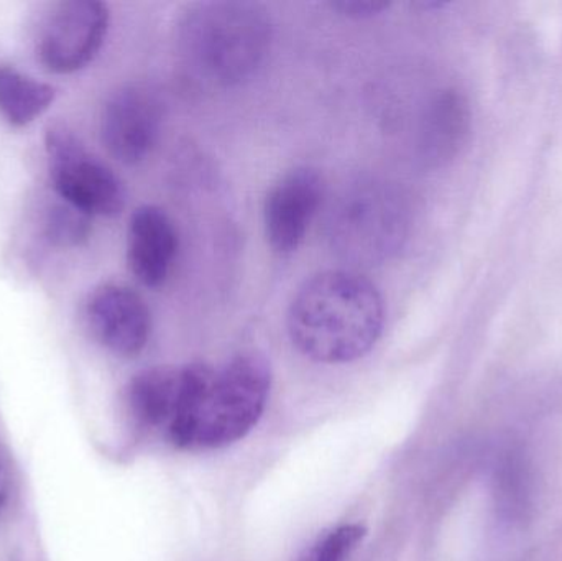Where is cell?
I'll list each match as a JSON object with an SVG mask.
<instances>
[{"label": "cell", "instance_id": "obj_1", "mask_svg": "<svg viewBox=\"0 0 562 561\" xmlns=\"http://www.w3.org/2000/svg\"><path fill=\"white\" fill-rule=\"evenodd\" d=\"M180 412L168 444L180 450L229 447L252 431L266 412L272 369L259 352H244L223 368L183 366Z\"/></svg>", "mask_w": 562, "mask_h": 561}, {"label": "cell", "instance_id": "obj_2", "mask_svg": "<svg viewBox=\"0 0 562 561\" xmlns=\"http://www.w3.org/2000/svg\"><path fill=\"white\" fill-rule=\"evenodd\" d=\"M385 323L379 289L352 270H326L301 285L288 310V333L297 351L324 364L363 358Z\"/></svg>", "mask_w": 562, "mask_h": 561}, {"label": "cell", "instance_id": "obj_3", "mask_svg": "<svg viewBox=\"0 0 562 561\" xmlns=\"http://www.w3.org/2000/svg\"><path fill=\"white\" fill-rule=\"evenodd\" d=\"M272 42V23L252 2H200L188 7L177 26V49L201 85L233 88L256 75Z\"/></svg>", "mask_w": 562, "mask_h": 561}, {"label": "cell", "instance_id": "obj_4", "mask_svg": "<svg viewBox=\"0 0 562 561\" xmlns=\"http://www.w3.org/2000/svg\"><path fill=\"white\" fill-rule=\"evenodd\" d=\"M409 223L408 201L402 191L385 181H359L346 188L330 207L327 239L344 260L375 266L402 249Z\"/></svg>", "mask_w": 562, "mask_h": 561}, {"label": "cell", "instance_id": "obj_5", "mask_svg": "<svg viewBox=\"0 0 562 561\" xmlns=\"http://www.w3.org/2000/svg\"><path fill=\"white\" fill-rule=\"evenodd\" d=\"M49 178L65 203L89 216H117L125 206L121 178L94 155L89 154L78 135L63 124L46 131Z\"/></svg>", "mask_w": 562, "mask_h": 561}, {"label": "cell", "instance_id": "obj_6", "mask_svg": "<svg viewBox=\"0 0 562 561\" xmlns=\"http://www.w3.org/2000/svg\"><path fill=\"white\" fill-rule=\"evenodd\" d=\"M109 29V10L95 0L55 3L36 36V56L48 71L69 75L98 55Z\"/></svg>", "mask_w": 562, "mask_h": 561}, {"label": "cell", "instance_id": "obj_7", "mask_svg": "<svg viewBox=\"0 0 562 561\" xmlns=\"http://www.w3.org/2000/svg\"><path fill=\"white\" fill-rule=\"evenodd\" d=\"M165 102L147 82H128L109 96L101 117V137L115 160L140 164L160 138Z\"/></svg>", "mask_w": 562, "mask_h": 561}, {"label": "cell", "instance_id": "obj_8", "mask_svg": "<svg viewBox=\"0 0 562 561\" xmlns=\"http://www.w3.org/2000/svg\"><path fill=\"white\" fill-rule=\"evenodd\" d=\"M86 318L99 345L121 358L140 355L150 339L151 313L145 300L121 283H104L89 296Z\"/></svg>", "mask_w": 562, "mask_h": 561}, {"label": "cell", "instance_id": "obj_9", "mask_svg": "<svg viewBox=\"0 0 562 561\" xmlns=\"http://www.w3.org/2000/svg\"><path fill=\"white\" fill-rule=\"evenodd\" d=\"M323 198V177L314 168H294L273 184L263 206V224L276 253L290 254L300 247Z\"/></svg>", "mask_w": 562, "mask_h": 561}, {"label": "cell", "instance_id": "obj_10", "mask_svg": "<svg viewBox=\"0 0 562 561\" xmlns=\"http://www.w3.org/2000/svg\"><path fill=\"white\" fill-rule=\"evenodd\" d=\"M183 366H160L138 372L125 388V414L142 437L168 441L180 412Z\"/></svg>", "mask_w": 562, "mask_h": 561}, {"label": "cell", "instance_id": "obj_11", "mask_svg": "<svg viewBox=\"0 0 562 561\" xmlns=\"http://www.w3.org/2000/svg\"><path fill=\"white\" fill-rule=\"evenodd\" d=\"M178 254V233L161 207L145 204L128 221L127 262L135 279L148 289L167 282Z\"/></svg>", "mask_w": 562, "mask_h": 561}, {"label": "cell", "instance_id": "obj_12", "mask_svg": "<svg viewBox=\"0 0 562 561\" xmlns=\"http://www.w3.org/2000/svg\"><path fill=\"white\" fill-rule=\"evenodd\" d=\"M471 132L468 99L454 89L436 96L423 119L419 155L429 167H442L458 157Z\"/></svg>", "mask_w": 562, "mask_h": 561}, {"label": "cell", "instance_id": "obj_13", "mask_svg": "<svg viewBox=\"0 0 562 561\" xmlns=\"http://www.w3.org/2000/svg\"><path fill=\"white\" fill-rule=\"evenodd\" d=\"M56 91L45 82L0 65V115L15 127L38 119L55 101Z\"/></svg>", "mask_w": 562, "mask_h": 561}, {"label": "cell", "instance_id": "obj_14", "mask_svg": "<svg viewBox=\"0 0 562 561\" xmlns=\"http://www.w3.org/2000/svg\"><path fill=\"white\" fill-rule=\"evenodd\" d=\"M91 220L71 204H56L46 217V236L58 246H79L91 233Z\"/></svg>", "mask_w": 562, "mask_h": 561}, {"label": "cell", "instance_id": "obj_15", "mask_svg": "<svg viewBox=\"0 0 562 561\" xmlns=\"http://www.w3.org/2000/svg\"><path fill=\"white\" fill-rule=\"evenodd\" d=\"M366 527L349 524L330 530L297 561H347L366 537Z\"/></svg>", "mask_w": 562, "mask_h": 561}, {"label": "cell", "instance_id": "obj_16", "mask_svg": "<svg viewBox=\"0 0 562 561\" xmlns=\"http://www.w3.org/2000/svg\"><path fill=\"white\" fill-rule=\"evenodd\" d=\"M334 9L353 19H366V16L379 15L383 10L389 9V3L372 2V0H344L333 3Z\"/></svg>", "mask_w": 562, "mask_h": 561}, {"label": "cell", "instance_id": "obj_17", "mask_svg": "<svg viewBox=\"0 0 562 561\" xmlns=\"http://www.w3.org/2000/svg\"><path fill=\"white\" fill-rule=\"evenodd\" d=\"M10 493V470L5 455L0 451V510L5 507Z\"/></svg>", "mask_w": 562, "mask_h": 561}]
</instances>
